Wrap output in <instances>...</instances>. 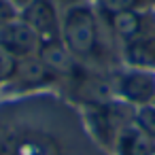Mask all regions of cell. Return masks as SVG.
I'll use <instances>...</instances> for the list:
<instances>
[{
  "mask_svg": "<svg viewBox=\"0 0 155 155\" xmlns=\"http://www.w3.org/2000/svg\"><path fill=\"white\" fill-rule=\"evenodd\" d=\"M119 155H155V140L149 138L136 123H127L117 134Z\"/></svg>",
  "mask_w": 155,
  "mask_h": 155,
  "instance_id": "7",
  "label": "cell"
},
{
  "mask_svg": "<svg viewBox=\"0 0 155 155\" xmlns=\"http://www.w3.org/2000/svg\"><path fill=\"white\" fill-rule=\"evenodd\" d=\"M17 132L11 123L0 121V155H13L15 142H17Z\"/></svg>",
  "mask_w": 155,
  "mask_h": 155,
  "instance_id": "13",
  "label": "cell"
},
{
  "mask_svg": "<svg viewBox=\"0 0 155 155\" xmlns=\"http://www.w3.org/2000/svg\"><path fill=\"white\" fill-rule=\"evenodd\" d=\"M11 2H13V7H26L30 0H11Z\"/></svg>",
  "mask_w": 155,
  "mask_h": 155,
  "instance_id": "15",
  "label": "cell"
},
{
  "mask_svg": "<svg viewBox=\"0 0 155 155\" xmlns=\"http://www.w3.org/2000/svg\"><path fill=\"white\" fill-rule=\"evenodd\" d=\"M0 47L17 60H26L36 55L41 47V36L24 19H11L0 28Z\"/></svg>",
  "mask_w": 155,
  "mask_h": 155,
  "instance_id": "2",
  "label": "cell"
},
{
  "mask_svg": "<svg viewBox=\"0 0 155 155\" xmlns=\"http://www.w3.org/2000/svg\"><path fill=\"white\" fill-rule=\"evenodd\" d=\"M123 58L132 68L155 70V26L123 43Z\"/></svg>",
  "mask_w": 155,
  "mask_h": 155,
  "instance_id": "5",
  "label": "cell"
},
{
  "mask_svg": "<svg viewBox=\"0 0 155 155\" xmlns=\"http://www.w3.org/2000/svg\"><path fill=\"white\" fill-rule=\"evenodd\" d=\"M13 155H60V144L43 130H28L17 136Z\"/></svg>",
  "mask_w": 155,
  "mask_h": 155,
  "instance_id": "6",
  "label": "cell"
},
{
  "mask_svg": "<svg viewBox=\"0 0 155 155\" xmlns=\"http://www.w3.org/2000/svg\"><path fill=\"white\" fill-rule=\"evenodd\" d=\"M115 89L130 104H136V106L151 104L155 100V72L132 68L117 77Z\"/></svg>",
  "mask_w": 155,
  "mask_h": 155,
  "instance_id": "4",
  "label": "cell"
},
{
  "mask_svg": "<svg viewBox=\"0 0 155 155\" xmlns=\"http://www.w3.org/2000/svg\"><path fill=\"white\" fill-rule=\"evenodd\" d=\"M155 0H98V7L106 17L125 13V11H147Z\"/></svg>",
  "mask_w": 155,
  "mask_h": 155,
  "instance_id": "10",
  "label": "cell"
},
{
  "mask_svg": "<svg viewBox=\"0 0 155 155\" xmlns=\"http://www.w3.org/2000/svg\"><path fill=\"white\" fill-rule=\"evenodd\" d=\"M21 19L41 36V41L47 38H60L62 34V19L58 15L55 0H30L26 7H21Z\"/></svg>",
  "mask_w": 155,
  "mask_h": 155,
  "instance_id": "3",
  "label": "cell"
},
{
  "mask_svg": "<svg viewBox=\"0 0 155 155\" xmlns=\"http://www.w3.org/2000/svg\"><path fill=\"white\" fill-rule=\"evenodd\" d=\"M60 38L74 58H94L100 49V24L94 9L83 2L68 5L62 17Z\"/></svg>",
  "mask_w": 155,
  "mask_h": 155,
  "instance_id": "1",
  "label": "cell"
},
{
  "mask_svg": "<svg viewBox=\"0 0 155 155\" xmlns=\"http://www.w3.org/2000/svg\"><path fill=\"white\" fill-rule=\"evenodd\" d=\"M108 21H110L113 32H115L123 43H127V41L136 38L138 34L147 32L149 28H153L151 17H149L144 11H125V13H119V15L108 17Z\"/></svg>",
  "mask_w": 155,
  "mask_h": 155,
  "instance_id": "9",
  "label": "cell"
},
{
  "mask_svg": "<svg viewBox=\"0 0 155 155\" xmlns=\"http://www.w3.org/2000/svg\"><path fill=\"white\" fill-rule=\"evenodd\" d=\"M55 2H64V5H74V0H55Z\"/></svg>",
  "mask_w": 155,
  "mask_h": 155,
  "instance_id": "16",
  "label": "cell"
},
{
  "mask_svg": "<svg viewBox=\"0 0 155 155\" xmlns=\"http://www.w3.org/2000/svg\"><path fill=\"white\" fill-rule=\"evenodd\" d=\"M15 19V7L11 0H0V28H2L7 21Z\"/></svg>",
  "mask_w": 155,
  "mask_h": 155,
  "instance_id": "14",
  "label": "cell"
},
{
  "mask_svg": "<svg viewBox=\"0 0 155 155\" xmlns=\"http://www.w3.org/2000/svg\"><path fill=\"white\" fill-rule=\"evenodd\" d=\"M36 58L55 74H64L72 70V53L66 49L62 38H47L41 41V47L36 51Z\"/></svg>",
  "mask_w": 155,
  "mask_h": 155,
  "instance_id": "8",
  "label": "cell"
},
{
  "mask_svg": "<svg viewBox=\"0 0 155 155\" xmlns=\"http://www.w3.org/2000/svg\"><path fill=\"white\" fill-rule=\"evenodd\" d=\"M19 62L15 55H11L9 51H5L0 47V83L5 81H13L17 77V70H19Z\"/></svg>",
  "mask_w": 155,
  "mask_h": 155,
  "instance_id": "12",
  "label": "cell"
},
{
  "mask_svg": "<svg viewBox=\"0 0 155 155\" xmlns=\"http://www.w3.org/2000/svg\"><path fill=\"white\" fill-rule=\"evenodd\" d=\"M134 123L149 136L155 140V104H144L136 110L134 115Z\"/></svg>",
  "mask_w": 155,
  "mask_h": 155,
  "instance_id": "11",
  "label": "cell"
}]
</instances>
